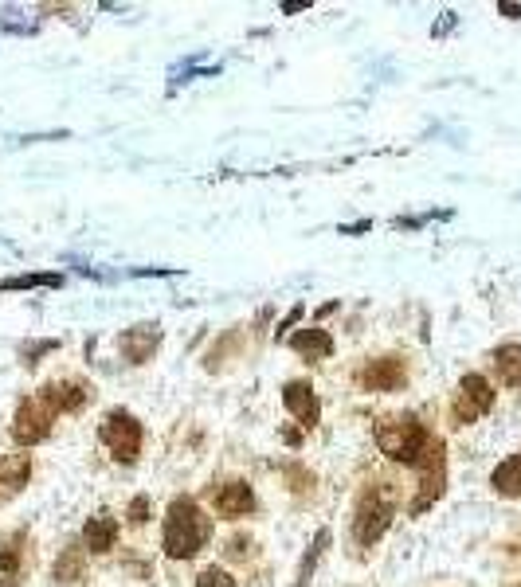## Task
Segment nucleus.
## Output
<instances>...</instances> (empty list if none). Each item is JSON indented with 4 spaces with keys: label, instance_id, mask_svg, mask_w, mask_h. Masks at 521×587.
Returning <instances> with one entry per match:
<instances>
[{
    "label": "nucleus",
    "instance_id": "nucleus-1",
    "mask_svg": "<svg viewBox=\"0 0 521 587\" xmlns=\"http://www.w3.org/2000/svg\"><path fill=\"white\" fill-rule=\"evenodd\" d=\"M212 537V521H208V513L192 501V497H177L173 505H169V513H165V556H173V560H189L196 556L204 544Z\"/></svg>",
    "mask_w": 521,
    "mask_h": 587
},
{
    "label": "nucleus",
    "instance_id": "nucleus-2",
    "mask_svg": "<svg viewBox=\"0 0 521 587\" xmlns=\"http://www.w3.org/2000/svg\"><path fill=\"white\" fill-rule=\"evenodd\" d=\"M377 447H380V454H388L392 462L416 466L420 454L431 447V435H427V427L416 415H392V419H384L377 427Z\"/></svg>",
    "mask_w": 521,
    "mask_h": 587
},
{
    "label": "nucleus",
    "instance_id": "nucleus-3",
    "mask_svg": "<svg viewBox=\"0 0 521 587\" xmlns=\"http://www.w3.org/2000/svg\"><path fill=\"white\" fill-rule=\"evenodd\" d=\"M392 517H396V501H392V494H388L384 486L365 490V494H361V505H357V517H353V537H357V544H361V548H373V544L388 533Z\"/></svg>",
    "mask_w": 521,
    "mask_h": 587
},
{
    "label": "nucleus",
    "instance_id": "nucleus-4",
    "mask_svg": "<svg viewBox=\"0 0 521 587\" xmlns=\"http://www.w3.org/2000/svg\"><path fill=\"white\" fill-rule=\"evenodd\" d=\"M416 470H420V494L408 505V513H424V509H431L443 497V486H447V451H443L439 439H431V447L416 462Z\"/></svg>",
    "mask_w": 521,
    "mask_h": 587
},
{
    "label": "nucleus",
    "instance_id": "nucleus-5",
    "mask_svg": "<svg viewBox=\"0 0 521 587\" xmlns=\"http://www.w3.org/2000/svg\"><path fill=\"white\" fill-rule=\"evenodd\" d=\"M102 443L118 462H138L142 454V423L130 411H110L102 419Z\"/></svg>",
    "mask_w": 521,
    "mask_h": 587
},
{
    "label": "nucleus",
    "instance_id": "nucleus-6",
    "mask_svg": "<svg viewBox=\"0 0 521 587\" xmlns=\"http://www.w3.org/2000/svg\"><path fill=\"white\" fill-rule=\"evenodd\" d=\"M51 423H55V411H51L40 396L20 400L16 415H12V439H16L20 447H36V443H44L51 435Z\"/></svg>",
    "mask_w": 521,
    "mask_h": 587
},
{
    "label": "nucleus",
    "instance_id": "nucleus-7",
    "mask_svg": "<svg viewBox=\"0 0 521 587\" xmlns=\"http://www.w3.org/2000/svg\"><path fill=\"white\" fill-rule=\"evenodd\" d=\"M490 407H494V388H490V380H486V376H478V372L463 376V380H459V392H455V404H451L455 423H459V427L478 423Z\"/></svg>",
    "mask_w": 521,
    "mask_h": 587
},
{
    "label": "nucleus",
    "instance_id": "nucleus-8",
    "mask_svg": "<svg viewBox=\"0 0 521 587\" xmlns=\"http://www.w3.org/2000/svg\"><path fill=\"white\" fill-rule=\"evenodd\" d=\"M357 384L365 392H400L408 384V364L400 357H377L357 372Z\"/></svg>",
    "mask_w": 521,
    "mask_h": 587
},
{
    "label": "nucleus",
    "instance_id": "nucleus-9",
    "mask_svg": "<svg viewBox=\"0 0 521 587\" xmlns=\"http://www.w3.org/2000/svg\"><path fill=\"white\" fill-rule=\"evenodd\" d=\"M157 345H161V325H153V321H142L118 337V349L130 364H145L157 353Z\"/></svg>",
    "mask_w": 521,
    "mask_h": 587
},
{
    "label": "nucleus",
    "instance_id": "nucleus-10",
    "mask_svg": "<svg viewBox=\"0 0 521 587\" xmlns=\"http://www.w3.org/2000/svg\"><path fill=\"white\" fill-rule=\"evenodd\" d=\"M283 404L286 411L310 431V427H318V419H322V404H318V396H314V388L306 384V380H290L283 388Z\"/></svg>",
    "mask_w": 521,
    "mask_h": 587
},
{
    "label": "nucleus",
    "instance_id": "nucleus-11",
    "mask_svg": "<svg viewBox=\"0 0 521 587\" xmlns=\"http://www.w3.org/2000/svg\"><path fill=\"white\" fill-rule=\"evenodd\" d=\"M40 400L55 411V415H67V411H79V407L91 400V388L79 384V380H51L40 388Z\"/></svg>",
    "mask_w": 521,
    "mask_h": 587
},
{
    "label": "nucleus",
    "instance_id": "nucleus-12",
    "mask_svg": "<svg viewBox=\"0 0 521 587\" xmlns=\"http://www.w3.org/2000/svg\"><path fill=\"white\" fill-rule=\"evenodd\" d=\"M28 478H32V458L28 454H4L0 458V505L20 494L28 486Z\"/></svg>",
    "mask_w": 521,
    "mask_h": 587
},
{
    "label": "nucleus",
    "instance_id": "nucleus-13",
    "mask_svg": "<svg viewBox=\"0 0 521 587\" xmlns=\"http://www.w3.org/2000/svg\"><path fill=\"white\" fill-rule=\"evenodd\" d=\"M212 497H216V513H220V517H247V513L255 509V494H251V486H247V482H239V478L224 482L220 490H212Z\"/></svg>",
    "mask_w": 521,
    "mask_h": 587
},
{
    "label": "nucleus",
    "instance_id": "nucleus-14",
    "mask_svg": "<svg viewBox=\"0 0 521 587\" xmlns=\"http://www.w3.org/2000/svg\"><path fill=\"white\" fill-rule=\"evenodd\" d=\"M290 349L298 353V357H310V361H326L333 353V337L326 329H318V325H306V329H298L294 337H290Z\"/></svg>",
    "mask_w": 521,
    "mask_h": 587
},
{
    "label": "nucleus",
    "instance_id": "nucleus-15",
    "mask_svg": "<svg viewBox=\"0 0 521 587\" xmlns=\"http://www.w3.org/2000/svg\"><path fill=\"white\" fill-rule=\"evenodd\" d=\"M118 541V521L110 517V513H98L91 517L87 525H83V548H91V552H110Z\"/></svg>",
    "mask_w": 521,
    "mask_h": 587
},
{
    "label": "nucleus",
    "instance_id": "nucleus-16",
    "mask_svg": "<svg viewBox=\"0 0 521 587\" xmlns=\"http://www.w3.org/2000/svg\"><path fill=\"white\" fill-rule=\"evenodd\" d=\"M490 486H494V494H502V497H521V451L494 466Z\"/></svg>",
    "mask_w": 521,
    "mask_h": 587
},
{
    "label": "nucleus",
    "instance_id": "nucleus-17",
    "mask_svg": "<svg viewBox=\"0 0 521 587\" xmlns=\"http://www.w3.org/2000/svg\"><path fill=\"white\" fill-rule=\"evenodd\" d=\"M494 368H498V380L518 388L521 392V345H502L494 349Z\"/></svg>",
    "mask_w": 521,
    "mask_h": 587
},
{
    "label": "nucleus",
    "instance_id": "nucleus-18",
    "mask_svg": "<svg viewBox=\"0 0 521 587\" xmlns=\"http://www.w3.org/2000/svg\"><path fill=\"white\" fill-rule=\"evenodd\" d=\"M83 556H87L83 544H67V548L59 552V560H55V580H59V584L83 580Z\"/></svg>",
    "mask_w": 521,
    "mask_h": 587
},
{
    "label": "nucleus",
    "instance_id": "nucleus-19",
    "mask_svg": "<svg viewBox=\"0 0 521 587\" xmlns=\"http://www.w3.org/2000/svg\"><path fill=\"white\" fill-rule=\"evenodd\" d=\"M24 544H28V533H12L4 541V548H0V576H8V580L20 576V568H24Z\"/></svg>",
    "mask_w": 521,
    "mask_h": 587
},
{
    "label": "nucleus",
    "instance_id": "nucleus-20",
    "mask_svg": "<svg viewBox=\"0 0 521 587\" xmlns=\"http://www.w3.org/2000/svg\"><path fill=\"white\" fill-rule=\"evenodd\" d=\"M326 544H330V529H318V537H314V544H310V552H306V556H302V564H298L294 587H310V576H314V568H318V560H322Z\"/></svg>",
    "mask_w": 521,
    "mask_h": 587
},
{
    "label": "nucleus",
    "instance_id": "nucleus-21",
    "mask_svg": "<svg viewBox=\"0 0 521 587\" xmlns=\"http://www.w3.org/2000/svg\"><path fill=\"white\" fill-rule=\"evenodd\" d=\"M63 278L59 274H16V278H4L0 290H32V286H59Z\"/></svg>",
    "mask_w": 521,
    "mask_h": 587
},
{
    "label": "nucleus",
    "instance_id": "nucleus-22",
    "mask_svg": "<svg viewBox=\"0 0 521 587\" xmlns=\"http://www.w3.org/2000/svg\"><path fill=\"white\" fill-rule=\"evenodd\" d=\"M196 587H236V580H232L224 568H204L200 580H196Z\"/></svg>",
    "mask_w": 521,
    "mask_h": 587
},
{
    "label": "nucleus",
    "instance_id": "nucleus-23",
    "mask_svg": "<svg viewBox=\"0 0 521 587\" xmlns=\"http://www.w3.org/2000/svg\"><path fill=\"white\" fill-rule=\"evenodd\" d=\"M286 478L294 482V494H306V490H314V474H306L298 462H290V466H286Z\"/></svg>",
    "mask_w": 521,
    "mask_h": 587
},
{
    "label": "nucleus",
    "instance_id": "nucleus-24",
    "mask_svg": "<svg viewBox=\"0 0 521 587\" xmlns=\"http://www.w3.org/2000/svg\"><path fill=\"white\" fill-rule=\"evenodd\" d=\"M130 521H134V525H145V521H149V497L145 494H138L130 501Z\"/></svg>",
    "mask_w": 521,
    "mask_h": 587
},
{
    "label": "nucleus",
    "instance_id": "nucleus-25",
    "mask_svg": "<svg viewBox=\"0 0 521 587\" xmlns=\"http://www.w3.org/2000/svg\"><path fill=\"white\" fill-rule=\"evenodd\" d=\"M298 317H302V306H294V310L286 314V321H283V325H279V333H275V337H283V329H290V325H294Z\"/></svg>",
    "mask_w": 521,
    "mask_h": 587
},
{
    "label": "nucleus",
    "instance_id": "nucleus-26",
    "mask_svg": "<svg viewBox=\"0 0 521 587\" xmlns=\"http://www.w3.org/2000/svg\"><path fill=\"white\" fill-rule=\"evenodd\" d=\"M506 16H514V20H521V4H498Z\"/></svg>",
    "mask_w": 521,
    "mask_h": 587
},
{
    "label": "nucleus",
    "instance_id": "nucleus-27",
    "mask_svg": "<svg viewBox=\"0 0 521 587\" xmlns=\"http://www.w3.org/2000/svg\"><path fill=\"white\" fill-rule=\"evenodd\" d=\"M0 587H16V580H8V576H0Z\"/></svg>",
    "mask_w": 521,
    "mask_h": 587
},
{
    "label": "nucleus",
    "instance_id": "nucleus-28",
    "mask_svg": "<svg viewBox=\"0 0 521 587\" xmlns=\"http://www.w3.org/2000/svg\"><path fill=\"white\" fill-rule=\"evenodd\" d=\"M514 587H521V584H514Z\"/></svg>",
    "mask_w": 521,
    "mask_h": 587
}]
</instances>
